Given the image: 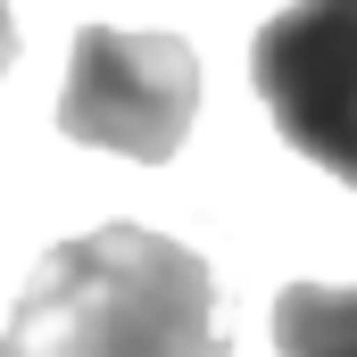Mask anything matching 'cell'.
I'll return each mask as SVG.
<instances>
[{"instance_id":"obj_3","label":"cell","mask_w":357,"mask_h":357,"mask_svg":"<svg viewBox=\"0 0 357 357\" xmlns=\"http://www.w3.org/2000/svg\"><path fill=\"white\" fill-rule=\"evenodd\" d=\"M250 84L274 133L357 191V0H291L250 42Z\"/></svg>"},{"instance_id":"obj_4","label":"cell","mask_w":357,"mask_h":357,"mask_svg":"<svg viewBox=\"0 0 357 357\" xmlns=\"http://www.w3.org/2000/svg\"><path fill=\"white\" fill-rule=\"evenodd\" d=\"M282 357H357V282H291L274 299Z\"/></svg>"},{"instance_id":"obj_2","label":"cell","mask_w":357,"mask_h":357,"mask_svg":"<svg viewBox=\"0 0 357 357\" xmlns=\"http://www.w3.org/2000/svg\"><path fill=\"white\" fill-rule=\"evenodd\" d=\"M191 108H199V59L183 33H116V25L75 33L67 91H59L67 142L167 167L191 133Z\"/></svg>"},{"instance_id":"obj_5","label":"cell","mask_w":357,"mask_h":357,"mask_svg":"<svg viewBox=\"0 0 357 357\" xmlns=\"http://www.w3.org/2000/svg\"><path fill=\"white\" fill-rule=\"evenodd\" d=\"M8 59H17V17H8V0H0V75H8Z\"/></svg>"},{"instance_id":"obj_1","label":"cell","mask_w":357,"mask_h":357,"mask_svg":"<svg viewBox=\"0 0 357 357\" xmlns=\"http://www.w3.org/2000/svg\"><path fill=\"white\" fill-rule=\"evenodd\" d=\"M0 357H225L216 274L150 225H100L25 274Z\"/></svg>"}]
</instances>
